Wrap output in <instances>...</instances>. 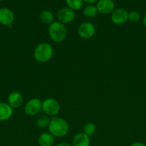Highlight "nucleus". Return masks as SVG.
<instances>
[{
	"label": "nucleus",
	"instance_id": "obj_9",
	"mask_svg": "<svg viewBox=\"0 0 146 146\" xmlns=\"http://www.w3.org/2000/svg\"><path fill=\"white\" fill-rule=\"evenodd\" d=\"M96 7L98 12L102 14H112L115 10V4L113 0H99Z\"/></svg>",
	"mask_w": 146,
	"mask_h": 146
},
{
	"label": "nucleus",
	"instance_id": "obj_12",
	"mask_svg": "<svg viewBox=\"0 0 146 146\" xmlns=\"http://www.w3.org/2000/svg\"><path fill=\"white\" fill-rule=\"evenodd\" d=\"M23 103V96L20 93L12 92L8 96V104L11 108H19Z\"/></svg>",
	"mask_w": 146,
	"mask_h": 146
},
{
	"label": "nucleus",
	"instance_id": "obj_2",
	"mask_svg": "<svg viewBox=\"0 0 146 146\" xmlns=\"http://www.w3.org/2000/svg\"><path fill=\"white\" fill-rule=\"evenodd\" d=\"M53 56V48L47 43H41L36 46L34 51V56L37 61L45 63L52 58Z\"/></svg>",
	"mask_w": 146,
	"mask_h": 146
},
{
	"label": "nucleus",
	"instance_id": "obj_20",
	"mask_svg": "<svg viewBox=\"0 0 146 146\" xmlns=\"http://www.w3.org/2000/svg\"><path fill=\"white\" fill-rule=\"evenodd\" d=\"M140 16L139 12L137 11H132L129 12L128 14V20H130L131 22L136 23L140 20Z\"/></svg>",
	"mask_w": 146,
	"mask_h": 146
},
{
	"label": "nucleus",
	"instance_id": "obj_15",
	"mask_svg": "<svg viewBox=\"0 0 146 146\" xmlns=\"http://www.w3.org/2000/svg\"><path fill=\"white\" fill-rule=\"evenodd\" d=\"M40 19L44 24H52L54 22V15L49 10H44L40 14Z\"/></svg>",
	"mask_w": 146,
	"mask_h": 146
},
{
	"label": "nucleus",
	"instance_id": "obj_7",
	"mask_svg": "<svg viewBox=\"0 0 146 146\" xmlns=\"http://www.w3.org/2000/svg\"><path fill=\"white\" fill-rule=\"evenodd\" d=\"M42 109V102L38 98H32L26 104L24 113L27 115H34Z\"/></svg>",
	"mask_w": 146,
	"mask_h": 146
},
{
	"label": "nucleus",
	"instance_id": "obj_14",
	"mask_svg": "<svg viewBox=\"0 0 146 146\" xmlns=\"http://www.w3.org/2000/svg\"><path fill=\"white\" fill-rule=\"evenodd\" d=\"M40 146H53L54 143V136L50 133H43L38 139Z\"/></svg>",
	"mask_w": 146,
	"mask_h": 146
},
{
	"label": "nucleus",
	"instance_id": "obj_18",
	"mask_svg": "<svg viewBox=\"0 0 146 146\" xmlns=\"http://www.w3.org/2000/svg\"><path fill=\"white\" fill-rule=\"evenodd\" d=\"M37 125L40 128H45V127L49 126V124L50 123V118L45 115H41L37 119Z\"/></svg>",
	"mask_w": 146,
	"mask_h": 146
},
{
	"label": "nucleus",
	"instance_id": "obj_11",
	"mask_svg": "<svg viewBox=\"0 0 146 146\" xmlns=\"http://www.w3.org/2000/svg\"><path fill=\"white\" fill-rule=\"evenodd\" d=\"M13 114V108L7 103H0V121H7Z\"/></svg>",
	"mask_w": 146,
	"mask_h": 146
},
{
	"label": "nucleus",
	"instance_id": "obj_19",
	"mask_svg": "<svg viewBox=\"0 0 146 146\" xmlns=\"http://www.w3.org/2000/svg\"><path fill=\"white\" fill-rule=\"evenodd\" d=\"M83 131H84V133L88 135L89 137L90 135H92L96 131L95 125L92 123H88L84 125V128H83Z\"/></svg>",
	"mask_w": 146,
	"mask_h": 146
},
{
	"label": "nucleus",
	"instance_id": "obj_21",
	"mask_svg": "<svg viewBox=\"0 0 146 146\" xmlns=\"http://www.w3.org/2000/svg\"><path fill=\"white\" fill-rule=\"evenodd\" d=\"M130 146H146L144 143L140 142H135L133 143H132Z\"/></svg>",
	"mask_w": 146,
	"mask_h": 146
},
{
	"label": "nucleus",
	"instance_id": "obj_24",
	"mask_svg": "<svg viewBox=\"0 0 146 146\" xmlns=\"http://www.w3.org/2000/svg\"><path fill=\"white\" fill-rule=\"evenodd\" d=\"M143 24H144L145 27H146V14L145 15L144 18H143Z\"/></svg>",
	"mask_w": 146,
	"mask_h": 146
},
{
	"label": "nucleus",
	"instance_id": "obj_13",
	"mask_svg": "<svg viewBox=\"0 0 146 146\" xmlns=\"http://www.w3.org/2000/svg\"><path fill=\"white\" fill-rule=\"evenodd\" d=\"M72 145L73 146H90V137L84 133H77L73 138Z\"/></svg>",
	"mask_w": 146,
	"mask_h": 146
},
{
	"label": "nucleus",
	"instance_id": "obj_25",
	"mask_svg": "<svg viewBox=\"0 0 146 146\" xmlns=\"http://www.w3.org/2000/svg\"><path fill=\"white\" fill-rule=\"evenodd\" d=\"M3 1V0H0V1Z\"/></svg>",
	"mask_w": 146,
	"mask_h": 146
},
{
	"label": "nucleus",
	"instance_id": "obj_3",
	"mask_svg": "<svg viewBox=\"0 0 146 146\" xmlns=\"http://www.w3.org/2000/svg\"><path fill=\"white\" fill-rule=\"evenodd\" d=\"M48 33L51 39L57 43L62 42L67 37V34L64 25L60 22H53L50 24Z\"/></svg>",
	"mask_w": 146,
	"mask_h": 146
},
{
	"label": "nucleus",
	"instance_id": "obj_17",
	"mask_svg": "<svg viewBox=\"0 0 146 146\" xmlns=\"http://www.w3.org/2000/svg\"><path fill=\"white\" fill-rule=\"evenodd\" d=\"M83 2V0H66V4L68 6V8L73 11L80 9L82 7Z\"/></svg>",
	"mask_w": 146,
	"mask_h": 146
},
{
	"label": "nucleus",
	"instance_id": "obj_16",
	"mask_svg": "<svg viewBox=\"0 0 146 146\" xmlns=\"http://www.w3.org/2000/svg\"><path fill=\"white\" fill-rule=\"evenodd\" d=\"M97 7L93 4H90L85 7L84 11H83V14L85 17H88V18H92V17H95L97 15Z\"/></svg>",
	"mask_w": 146,
	"mask_h": 146
},
{
	"label": "nucleus",
	"instance_id": "obj_1",
	"mask_svg": "<svg viewBox=\"0 0 146 146\" xmlns=\"http://www.w3.org/2000/svg\"><path fill=\"white\" fill-rule=\"evenodd\" d=\"M48 127L50 133L57 138L64 136L69 131L68 123L61 118H53Z\"/></svg>",
	"mask_w": 146,
	"mask_h": 146
},
{
	"label": "nucleus",
	"instance_id": "obj_22",
	"mask_svg": "<svg viewBox=\"0 0 146 146\" xmlns=\"http://www.w3.org/2000/svg\"><path fill=\"white\" fill-rule=\"evenodd\" d=\"M98 0H83V1H84V2L87 3V4H93V3L96 2V1H97Z\"/></svg>",
	"mask_w": 146,
	"mask_h": 146
},
{
	"label": "nucleus",
	"instance_id": "obj_5",
	"mask_svg": "<svg viewBox=\"0 0 146 146\" xmlns=\"http://www.w3.org/2000/svg\"><path fill=\"white\" fill-rule=\"evenodd\" d=\"M129 12L124 8H118L115 9L111 14V20L114 24L120 25L128 20Z\"/></svg>",
	"mask_w": 146,
	"mask_h": 146
},
{
	"label": "nucleus",
	"instance_id": "obj_10",
	"mask_svg": "<svg viewBox=\"0 0 146 146\" xmlns=\"http://www.w3.org/2000/svg\"><path fill=\"white\" fill-rule=\"evenodd\" d=\"M14 14L8 8L0 9V24L4 26H10L14 20Z\"/></svg>",
	"mask_w": 146,
	"mask_h": 146
},
{
	"label": "nucleus",
	"instance_id": "obj_6",
	"mask_svg": "<svg viewBox=\"0 0 146 146\" xmlns=\"http://www.w3.org/2000/svg\"><path fill=\"white\" fill-rule=\"evenodd\" d=\"M95 33V27L90 22H84L78 28V34L81 38L88 39L92 38Z\"/></svg>",
	"mask_w": 146,
	"mask_h": 146
},
{
	"label": "nucleus",
	"instance_id": "obj_8",
	"mask_svg": "<svg viewBox=\"0 0 146 146\" xmlns=\"http://www.w3.org/2000/svg\"><path fill=\"white\" fill-rule=\"evenodd\" d=\"M57 19L62 24H69L74 19V12L71 9L64 7L60 9L57 12Z\"/></svg>",
	"mask_w": 146,
	"mask_h": 146
},
{
	"label": "nucleus",
	"instance_id": "obj_4",
	"mask_svg": "<svg viewBox=\"0 0 146 146\" xmlns=\"http://www.w3.org/2000/svg\"><path fill=\"white\" fill-rule=\"evenodd\" d=\"M42 109L48 115H56L60 112V106L57 101L54 98H47L42 102Z\"/></svg>",
	"mask_w": 146,
	"mask_h": 146
},
{
	"label": "nucleus",
	"instance_id": "obj_23",
	"mask_svg": "<svg viewBox=\"0 0 146 146\" xmlns=\"http://www.w3.org/2000/svg\"><path fill=\"white\" fill-rule=\"evenodd\" d=\"M56 146H72L70 144L67 143H60L57 144Z\"/></svg>",
	"mask_w": 146,
	"mask_h": 146
}]
</instances>
